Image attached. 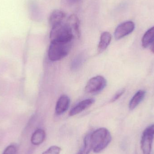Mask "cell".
<instances>
[{
    "label": "cell",
    "mask_w": 154,
    "mask_h": 154,
    "mask_svg": "<svg viewBox=\"0 0 154 154\" xmlns=\"http://www.w3.org/2000/svg\"><path fill=\"white\" fill-rule=\"evenodd\" d=\"M112 136L109 131L104 128H98L90 134L92 150L96 153L100 152L110 143Z\"/></svg>",
    "instance_id": "1"
},
{
    "label": "cell",
    "mask_w": 154,
    "mask_h": 154,
    "mask_svg": "<svg viewBox=\"0 0 154 154\" xmlns=\"http://www.w3.org/2000/svg\"><path fill=\"white\" fill-rule=\"evenodd\" d=\"M75 36V33L66 23H61L53 26L50 32L51 42H70Z\"/></svg>",
    "instance_id": "2"
},
{
    "label": "cell",
    "mask_w": 154,
    "mask_h": 154,
    "mask_svg": "<svg viewBox=\"0 0 154 154\" xmlns=\"http://www.w3.org/2000/svg\"><path fill=\"white\" fill-rule=\"evenodd\" d=\"M71 46V42H51L48 52L50 60L52 61H58L65 58L69 53Z\"/></svg>",
    "instance_id": "3"
},
{
    "label": "cell",
    "mask_w": 154,
    "mask_h": 154,
    "mask_svg": "<svg viewBox=\"0 0 154 154\" xmlns=\"http://www.w3.org/2000/svg\"><path fill=\"white\" fill-rule=\"evenodd\" d=\"M154 138V125L147 127L143 133L141 147L143 154H151Z\"/></svg>",
    "instance_id": "4"
},
{
    "label": "cell",
    "mask_w": 154,
    "mask_h": 154,
    "mask_svg": "<svg viewBox=\"0 0 154 154\" xmlns=\"http://www.w3.org/2000/svg\"><path fill=\"white\" fill-rule=\"evenodd\" d=\"M106 84V80L104 77L97 76L89 80L85 87V91L91 94H97L102 91Z\"/></svg>",
    "instance_id": "5"
},
{
    "label": "cell",
    "mask_w": 154,
    "mask_h": 154,
    "mask_svg": "<svg viewBox=\"0 0 154 154\" xmlns=\"http://www.w3.org/2000/svg\"><path fill=\"white\" fill-rule=\"evenodd\" d=\"M134 23L131 21L125 22L119 24L115 31L114 36L116 40H119L133 32L135 29Z\"/></svg>",
    "instance_id": "6"
},
{
    "label": "cell",
    "mask_w": 154,
    "mask_h": 154,
    "mask_svg": "<svg viewBox=\"0 0 154 154\" xmlns=\"http://www.w3.org/2000/svg\"><path fill=\"white\" fill-rule=\"evenodd\" d=\"M70 100L68 96L66 95H62L57 102L55 109L56 114L60 115L65 113L69 106Z\"/></svg>",
    "instance_id": "7"
},
{
    "label": "cell",
    "mask_w": 154,
    "mask_h": 154,
    "mask_svg": "<svg viewBox=\"0 0 154 154\" xmlns=\"http://www.w3.org/2000/svg\"><path fill=\"white\" fill-rule=\"evenodd\" d=\"M95 101V99L93 98L87 99L81 101L71 109L69 112V116H72L79 114L94 104Z\"/></svg>",
    "instance_id": "8"
},
{
    "label": "cell",
    "mask_w": 154,
    "mask_h": 154,
    "mask_svg": "<svg viewBox=\"0 0 154 154\" xmlns=\"http://www.w3.org/2000/svg\"><path fill=\"white\" fill-rule=\"evenodd\" d=\"M66 14L60 10H54L51 14L49 18L50 24L51 27L63 22L66 18Z\"/></svg>",
    "instance_id": "9"
},
{
    "label": "cell",
    "mask_w": 154,
    "mask_h": 154,
    "mask_svg": "<svg viewBox=\"0 0 154 154\" xmlns=\"http://www.w3.org/2000/svg\"><path fill=\"white\" fill-rule=\"evenodd\" d=\"M112 39V36L109 32H105L101 34L98 49L100 52H103L108 47Z\"/></svg>",
    "instance_id": "10"
},
{
    "label": "cell",
    "mask_w": 154,
    "mask_h": 154,
    "mask_svg": "<svg viewBox=\"0 0 154 154\" xmlns=\"http://www.w3.org/2000/svg\"><path fill=\"white\" fill-rule=\"evenodd\" d=\"M145 91L141 90L138 91L131 99L129 104V108L131 110L134 109L143 100L146 95Z\"/></svg>",
    "instance_id": "11"
},
{
    "label": "cell",
    "mask_w": 154,
    "mask_h": 154,
    "mask_svg": "<svg viewBox=\"0 0 154 154\" xmlns=\"http://www.w3.org/2000/svg\"><path fill=\"white\" fill-rule=\"evenodd\" d=\"M46 137V133L42 129H38L35 131L32 136V143L34 145L38 146L41 144Z\"/></svg>",
    "instance_id": "12"
},
{
    "label": "cell",
    "mask_w": 154,
    "mask_h": 154,
    "mask_svg": "<svg viewBox=\"0 0 154 154\" xmlns=\"http://www.w3.org/2000/svg\"><path fill=\"white\" fill-rule=\"evenodd\" d=\"M69 26L71 28L74 32L75 35L79 36V18L75 14L70 15L66 22Z\"/></svg>",
    "instance_id": "13"
},
{
    "label": "cell",
    "mask_w": 154,
    "mask_h": 154,
    "mask_svg": "<svg viewBox=\"0 0 154 154\" xmlns=\"http://www.w3.org/2000/svg\"><path fill=\"white\" fill-rule=\"evenodd\" d=\"M154 39V26L150 28L144 34L142 38V46L143 48H147Z\"/></svg>",
    "instance_id": "14"
},
{
    "label": "cell",
    "mask_w": 154,
    "mask_h": 154,
    "mask_svg": "<svg viewBox=\"0 0 154 154\" xmlns=\"http://www.w3.org/2000/svg\"><path fill=\"white\" fill-rule=\"evenodd\" d=\"M92 150L90 141V134L85 137L84 140V144L80 150L77 154H89Z\"/></svg>",
    "instance_id": "15"
},
{
    "label": "cell",
    "mask_w": 154,
    "mask_h": 154,
    "mask_svg": "<svg viewBox=\"0 0 154 154\" xmlns=\"http://www.w3.org/2000/svg\"><path fill=\"white\" fill-rule=\"evenodd\" d=\"M61 151V149L59 146H52L43 152L42 154H60Z\"/></svg>",
    "instance_id": "16"
},
{
    "label": "cell",
    "mask_w": 154,
    "mask_h": 154,
    "mask_svg": "<svg viewBox=\"0 0 154 154\" xmlns=\"http://www.w3.org/2000/svg\"><path fill=\"white\" fill-rule=\"evenodd\" d=\"M17 153L16 146L14 145H11L5 148L3 154H17Z\"/></svg>",
    "instance_id": "17"
},
{
    "label": "cell",
    "mask_w": 154,
    "mask_h": 154,
    "mask_svg": "<svg viewBox=\"0 0 154 154\" xmlns=\"http://www.w3.org/2000/svg\"><path fill=\"white\" fill-rule=\"evenodd\" d=\"M125 89H122L120 90L115 95H114V97L112 98L111 100H110V102H113L116 101V100H118L123 94H124V93L125 92Z\"/></svg>",
    "instance_id": "18"
},
{
    "label": "cell",
    "mask_w": 154,
    "mask_h": 154,
    "mask_svg": "<svg viewBox=\"0 0 154 154\" xmlns=\"http://www.w3.org/2000/svg\"><path fill=\"white\" fill-rule=\"evenodd\" d=\"M81 0H64L65 3L68 5H72L78 3Z\"/></svg>",
    "instance_id": "19"
},
{
    "label": "cell",
    "mask_w": 154,
    "mask_h": 154,
    "mask_svg": "<svg viewBox=\"0 0 154 154\" xmlns=\"http://www.w3.org/2000/svg\"><path fill=\"white\" fill-rule=\"evenodd\" d=\"M151 50L152 52L154 54V39L151 43Z\"/></svg>",
    "instance_id": "20"
}]
</instances>
